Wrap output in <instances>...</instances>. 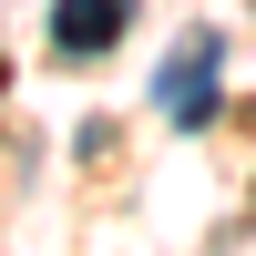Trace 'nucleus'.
Instances as JSON below:
<instances>
[{
  "instance_id": "f03ea898",
  "label": "nucleus",
  "mask_w": 256,
  "mask_h": 256,
  "mask_svg": "<svg viewBox=\"0 0 256 256\" xmlns=\"http://www.w3.org/2000/svg\"><path fill=\"white\" fill-rule=\"evenodd\" d=\"M123 31H134V0H52V52H72V62L113 52Z\"/></svg>"
},
{
  "instance_id": "f257e3e1",
  "label": "nucleus",
  "mask_w": 256,
  "mask_h": 256,
  "mask_svg": "<svg viewBox=\"0 0 256 256\" xmlns=\"http://www.w3.org/2000/svg\"><path fill=\"white\" fill-rule=\"evenodd\" d=\"M216 82H226V41L216 31H184V52H164V72H154V113L174 123V134H205L216 123Z\"/></svg>"
}]
</instances>
